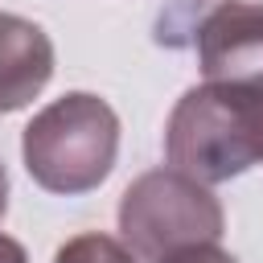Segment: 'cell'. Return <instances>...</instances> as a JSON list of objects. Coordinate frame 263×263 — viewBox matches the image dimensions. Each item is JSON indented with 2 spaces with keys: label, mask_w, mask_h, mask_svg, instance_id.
Here are the masks:
<instances>
[{
  "label": "cell",
  "mask_w": 263,
  "mask_h": 263,
  "mask_svg": "<svg viewBox=\"0 0 263 263\" xmlns=\"http://www.w3.org/2000/svg\"><path fill=\"white\" fill-rule=\"evenodd\" d=\"M119 152V115L90 90H70L41 107L25 136L21 156L29 177L62 197L90 193L107 181Z\"/></svg>",
  "instance_id": "6da1fadb"
},
{
  "label": "cell",
  "mask_w": 263,
  "mask_h": 263,
  "mask_svg": "<svg viewBox=\"0 0 263 263\" xmlns=\"http://www.w3.org/2000/svg\"><path fill=\"white\" fill-rule=\"evenodd\" d=\"M222 230V201L210 193V185L185 177L181 168H152L136 177L119 197L123 247L144 263H164L185 247L218 242Z\"/></svg>",
  "instance_id": "7a4b0ae2"
},
{
  "label": "cell",
  "mask_w": 263,
  "mask_h": 263,
  "mask_svg": "<svg viewBox=\"0 0 263 263\" xmlns=\"http://www.w3.org/2000/svg\"><path fill=\"white\" fill-rule=\"evenodd\" d=\"M164 156L173 168H181L185 177H193L201 185L230 181L255 164L238 111L210 82L189 86L177 99L168 127H164Z\"/></svg>",
  "instance_id": "3957f363"
},
{
  "label": "cell",
  "mask_w": 263,
  "mask_h": 263,
  "mask_svg": "<svg viewBox=\"0 0 263 263\" xmlns=\"http://www.w3.org/2000/svg\"><path fill=\"white\" fill-rule=\"evenodd\" d=\"M53 78V41L41 25L0 12V115L33 103Z\"/></svg>",
  "instance_id": "277c9868"
},
{
  "label": "cell",
  "mask_w": 263,
  "mask_h": 263,
  "mask_svg": "<svg viewBox=\"0 0 263 263\" xmlns=\"http://www.w3.org/2000/svg\"><path fill=\"white\" fill-rule=\"evenodd\" d=\"M218 86L230 107L238 111V123H242V136H247V148L255 156V164L263 160V70H251L242 78H226V82H210Z\"/></svg>",
  "instance_id": "5b68a950"
},
{
  "label": "cell",
  "mask_w": 263,
  "mask_h": 263,
  "mask_svg": "<svg viewBox=\"0 0 263 263\" xmlns=\"http://www.w3.org/2000/svg\"><path fill=\"white\" fill-rule=\"evenodd\" d=\"M53 263H136V255L111 234H78L58 247Z\"/></svg>",
  "instance_id": "8992f818"
},
{
  "label": "cell",
  "mask_w": 263,
  "mask_h": 263,
  "mask_svg": "<svg viewBox=\"0 0 263 263\" xmlns=\"http://www.w3.org/2000/svg\"><path fill=\"white\" fill-rule=\"evenodd\" d=\"M164 263H238V259H230L218 242H201V247H185V251L168 255Z\"/></svg>",
  "instance_id": "52a82bcc"
},
{
  "label": "cell",
  "mask_w": 263,
  "mask_h": 263,
  "mask_svg": "<svg viewBox=\"0 0 263 263\" xmlns=\"http://www.w3.org/2000/svg\"><path fill=\"white\" fill-rule=\"evenodd\" d=\"M0 263H29V255H25V247L16 238L0 234Z\"/></svg>",
  "instance_id": "ba28073f"
},
{
  "label": "cell",
  "mask_w": 263,
  "mask_h": 263,
  "mask_svg": "<svg viewBox=\"0 0 263 263\" xmlns=\"http://www.w3.org/2000/svg\"><path fill=\"white\" fill-rule=\"evenodd\" d=\"M4 210H8V173L0 164V218H4Z\"/></svg>",
  "instance_id": "9c48e42d"
}]
</instances>
